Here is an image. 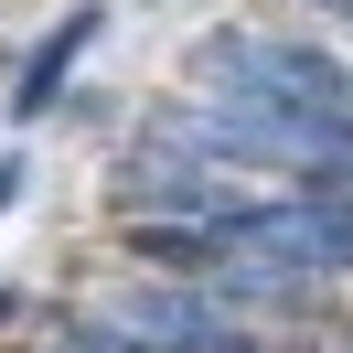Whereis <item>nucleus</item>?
Returning a JSON list of instances; mask_svg holds the SVG:
<instances>
[{
	"label": "nucleus",
	"instance_id": "f03ea898",
	"mask_svg": "<svg viewBox=\"0 0 353 353\" xmlns=\"http://www.w3.org/2000/svg\"><path fill=\"white\" fill-rule=\"evenodd\" d=\"M108 332H129L139 353H246L236 310L203 300V289H129V300L108 310Z\"/></svg>",
	"mask_w": 353,
	"mask_h": 353
},
{
	"label": "nucleus",
	"instance_id": "f257e3e1",
	"mask_svg": "<svg viewBox=\"0 0 353 353\" xmlns=\"http://www.w3.org/2000/svg\"><path fill=\"white\" fill-rule=\"evenodd\" d=\"M203 65L225 75V97H268V108H353V75L310 43H268V32H225Z\"/></svg>",
	"mask_w": 353,
	"mask_h": 353
},
{
	"label": "nucleus",
	"instance_id": "7ed1b4c3",
	"mask_svg": "<svg viewBox=\"0 0 353 353\" xmlns=\"http://www.w3.org/2000/svg\"><path fill=\"white\" fill-rule=\"evenodd\" d=\"M97 43V11H65V22L43 32V43L22 54V86H11V118H43L54 97H65V75H75V54Z\"/></svg>",
	"mask_w": 353,
	"mask_h": 353
},
{
	"label": "nucleus",
	"instance_id": "39448f33",
	"mask_svg": "<svg viewBox=\"0 0 353 353\" xmlns=\"http://www.w3.org/2000/svg\"><path fill=\"white\" fill-rule=\"evenodd\" d=\"M332 11H353V0H332Z\"/></svg>",
	"mask_w": 353,
	"mask_h": 353
},
{
	"label": "nucleus",
	"instance_id": "20e7f679",
	"mask_svg": "<svg viewBox=\"0 0 353 353\" xmlns=\"http://www.w3.org/2000/svg\"><path fill=\"white\" fill-rule=\"evenodd\" d=\"M22 182H32V172H22V150H0V214L22 203Z\"/></svg>",
	"mask_w": 353,
	"mask_h": 353
}]
</instances>
